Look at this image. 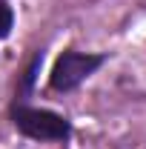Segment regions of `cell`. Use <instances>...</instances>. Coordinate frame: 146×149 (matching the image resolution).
I'll return each instance as SVG.
<instances>
[{"mask_svg":"<svg viewBox=\"0 0 146 149\" xmlns=\"http://www.w3.org/2000/svg\"><path fill=\"white\" fill-rule=\"evenodd\" d=\"M103 63L100 55H80V52H66L55 63L52 69V86L66 92V89H74L80 80H86L97 66Z\"/></svg>","mask_w":146,"mask_h":149,"instance_id":"obj_2","label":"cell"},{"mask_svg":"<svg viewBox=\"0 0 146 149\" xmlns=\"http://www.w3.org/2000/svg\"><path fill=\"white\" fill-rule=\"evenodd\" d=\"M9 29H12V9L6 3H0V37L9 35Z\"/></svg>","mask_w":146,"mask_h":149,"instance_id":"obj_3","label":"cell"},{"mask_svg":"<svg viewBox=\"0 0 146 149\" xmlns=\"http://www.w3.org/2000/svg\"><path fill=\"white\" fill-rule=\"evenodd\" d=\"M15 126L23 135L35 138V141H63L69 135V123L55 115V112H43V109H29V106H17L12 112Z\"/></svg>","mask_w":146,"mask_h":149,"instance_id":"obj_1","label":"cell"}]
</instances>
